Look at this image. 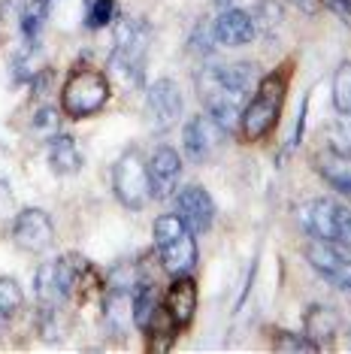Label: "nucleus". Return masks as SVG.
Here are the masks:
<instances>
[{
  "label": "nucleus",
  "mask_w": 351,
  "mask_h": 354,
  "mask_svg": "<svg viewBox=\"0 0 351 354\" xmlns=\"http://www.w3.org/2000/svg\"><path fill=\"white\" fill-rule=\"evenodd\" d=\"M285 91H288V73L285 70L260 79L254 85L252 100L239 112V131H243L249 142L263 140L278 124V115H282V106H285Z\"/></svg>",
  "instance_id": "nucleus-1"
},
{
  "label": "nucleus",
  "mask_w": 351,
  "mask_h": 354,
  "mask_svg": "<svg viewBox=\"0 0 351 354\" xmlns=\"http://www.w3.org/2000/svg\"><path fill=\"white\" fill-rule=\"evenodd\" d=\"M294 218H297V227L306 236L321 239V243H333L351 252V209L336 203V200H327V197L306 200V203L294 209Z\"/></svg>",
  "instance_id": "nucleus-2"
},
{
  "label": "nucleus",
  "mask_w": 351,
  "mask_h": 354,
  "mask_svg": "<svg viewBox=\"0 0 351 354\" xmlns=\"http://www.w3.org/2000/svg\"><path fill=\"white\" fill-rule=\"evenodd\" d=\"M155 248L170 276H188L197 267V239L176 212L155 218Z\"/></svg>",
  "instance_id": "nucleus-3"
},
{
  "label": "nucleus",
  "mask_w": 351,
  "mask_h": 354,
  "mask_svg": "<svg viewBox=\"0 0 351 354\" xmlns=\"http://www.w3.org/2000/svg\"><path fill=\"white\" fill-rule=\"evenodd\" d=\"M85 270V261L79 254H64L58 261H46L39 263L37 276H34V294L43 309H61L64 303L70 300L79 276Z\"/></svg>",
  "instance_id": "nucleus-4"
},
{
  "label": "nucleus",
  "mask_w": 351,
  "mask_h": 354,
  "mask_svg": "<svg viewBox=\"0 0 351 354\" xmlns=\"http://www.w3.org/2000/svg\"><path fill=\"white\" fill-rule=\"evenodd\" d=\"M109 100V79L100 70H76L61 91V106L70 118H88Z\"/></svg>",
  "instance_id": "nucleus-5"
},
{
  "label": "nucleus",
  "mask_w": 351,
  "mask_h": 354,
  "mask_svg": "<svg viewBox=\"0 0 351 354\" xmlns=\"http://www.w3.org/2000/svg\"><path fill=\"white\" fill-rule=\"evenodd\" d=\"M149 25L140 19H122L115 21V49H113V67L131 82L142 79V67H146L149 55Z\"/></svg>",
  "instance_id": "nucleus-6"
},
{
  "label": "nucleus",
  "mask_w": 351,
  "mask_h": 354,
  "mask_svg": "<svg viewBox=\"0 0 351 354\" xmlns=\"http://www.w3.org/2000/svg\"><path fill=\"white\" fill-rule=\"evenodd\" d=\"M113 188H115L118 203L127 206V209H133V212H140V209L151 200L149 167H146V158H142L137 149L124 151V155L115 160V167H113Z\"/></svg>",
  "instance_id": "nucleus-7"
},
{
  "label": "nucleus",
  "mask_w": 351,
  "mask_h": 354,
  "mask_svg": "<svg viewBox=\"0 0 351 354\" xmlns=\"http://www.w3.org/2000/svg\"><path fill=\"white\" fill-rule=\"evenodd\" d=\"M306 261L330 288L351 294V257L345 254V248L315 239V243L306 245Z\"/></svg>",
  "instance_id": "nucleus-8"
},
{
  "label": "nucleus",
  "mask_w": 351,
  "mask_h": 354,
  "mask_svg": "<svg viewBox=\"0 0 351 354\" xmlns=\"http://www.w3.org/2000/svg\"><path fill=\"white\" fill-rule=\"evenodd\" d=\"M225 136H227L225 127L215 122L209 112H203V115H194L185 124V131H182V149H185L191 164H206L221 149Z\"/></svg>",
  "instance_id": "nucleus-9"
},
{
  "label": "nucleus",
  "mask_w": 351,
  "mask_h": 354,
  "mask_svg": "<svg viewBox=\"0 0 351 354\" xmlns=\"http://www.w3.org/2000/svg\"><path fill=\"white\" fill-rule=\"evenodd\" d=\"M182 91L173 79H158L151 82L146 94V122L151 131H170L182 118Z\"/></svg>",
  "instance_id": "nucleus-10"
},
{
  "label": "nucleus",
  "mask_w": 351,
  "mask_h": 354,
  "mask_svg": "<svg viewBox=\"0 0 351 354\" xmlns=\"http://www.w3.org/2000/svg\"><path fill=\"white\" fill-rule=\"evenodd\" d=\"M55 239V224L49 218V212L43 209H21L15 215V224H12V243L21 248V252H30V254H39L52 245Z\"/></svg>",
  "instance_id": "nucleus-11"
},
{
  "label": "nucleus",
  "mask_w": 351,
  "mask_h": 354,
  "mask_svg": "<svg viewBox=\"0 0 351 354\" xmlns=\"http://www.w3.org/2000/svg\"><path fill=\"white\" fill-rule=\"evenodd\" d=\"M176 215L191 227V233H206L215 221V203L203 185H185L176 191Z\"/></svg>",
  "instance_id": "nucleus-12"
},
{
  "label": "nucleus",
  "mask_w": 351,
  "mask_h": 354,
  "mask_svg": "<svg viewBox=\"0 0 351 354\" xmlns=\"http://www.w3.org/2000/svg\"><path fill=\"white\" fill-rule=\"evenodd\" d=\"M149 167V191H151V200H167L176 194L182 182V158L179 151L170 149V146H161L155 149V155L146 160Z\"/></svg>",
  "instance_id": "nucleus-13"
},
{
  "label": "nucleus",
  "mask_w": 351,
  "mask_h": 354,
  "mask_svg": "<svg viewBox=\"0 0 351 354\" xmlns=\"http://www.w3.org/2000/svg\"><path fill=\"white\" fill-rule=\"evenodd\" d=\"M200 76H206L209 82H215L225 91L236 94V97L245 100V94L258 85V73H254V64L245 61H234V64H209V67L200 70Z\"/></svg>",
  "instance_id": "nucleus-14"
},
{
  "label": "nucleus",
  "mask_w": 351,
  "mask_h": 354,
  "mask_svg": "<svg viewBox=\"0 0 351 354\" xmlns=\"http://www.w3.org/2000/svg\"><path fill=\"white\" fill-rule=\"evenodd\" d=\"M164 309L173 327H188L197 312V281L191 276H176L170 291H167Z\"/></svg>",
  "instance_id": "nucleus-15"
},
{
  "label": "nucleus",
  "mask_w": 351,
  "mask_h": 354,
  "mask_svg": "<svg viewBox=\"0 0 351 354\" xmlns=\"http://www.w3.org/2000/svg\"><path fill=\"white\" fill-rule=\"evenodd\" d=\"M254 19L245 10H236V6H227V10L218 12L215 19V39L221 46H249L254 39Z\"/></svg>",
  "instance_id": "nucleus-16"
},
{
  "label": "nucleus",
  "mask_w": 351,
  "mask_h": 354,
  "mask_svg": "<svg viewBox=\"0 0 351 354\" xmlns=\"http://www.w3.org/2000/svg\"><path fill=\"white\" fill-rule=\"evenodd\" d=\"M127 324H133V288L109 285L103 300V327L113 336H124Z\"/></svg>",
  "instance_id": "nucleus-17"
},
{
  "label": "nucleus",
  "mask_w": 351,
  "mask_h": 354,
  "mask_svg": "<svg viewBox=\"0 0 351 354\" xmlns=\"http://www.w3.org/2000/svg\"><path fill=\"white\" fill-rule=\"evenodd\" d=\"M339 327H342V318H339V312L333 309V306L315 303V306H309L306 315H303V333H306L318 348L336 339Z\"/></svg>",
  "instance_id": "nucleus-18"
},
{
  "label": "nucleus",
  "mask_w": 351,
  "mask_h": 354,
  "mask_svg": "<svg viewBox=\"0 0 351 354\" xmlns=\"http://www.w3.org/2000/svg\"><path fill=\"white\" fill-rule=\"evenodd\" d=\"M315 173L336 191L339 197L351 200V158L348 155H336V151H321L315 155Z\"/></svg>",
  "instance_id": "nucleus-19"
},
{
  "label": "nucleus",
  "mask_w": 351,
  "mask_h": 354,
  "mask_svg": "<svg viewBox=\"0 0 351 354\" xmlns=\"http://www.w3.org/2000/svg\"><path fill=\"white\" fill-rule=\"evenodd\" d=\"M49 164L58 176H73L82 170V151L70 133H52L49 140Z\"/></svg>",
  "instance_id": "nucleus-20"
},
{
  "label": "nucleus",
  "mask_w": 351,
  "mask_h": 354,
  "mask_svg": "<svg viewBox=\"0 0 351 354\" xmlns=\"http://www.w3.org/2000/svg\"><path fill=\"white\" fill-rule=\"evenodd\" d=\"M155 315H158V297H155V285H142L133 291V327L140 330H149L155 324Z\"/></svg>",
  "instance_id": "nucleus-21"
},
{
  "label": "nucleus",
  "mask_w": 351,
  "mask_h": 354,
  "mask_svg": "<svg viewBox=\"0 0 351 354\" xmlns=\"http://www.w3.org/2000/svg\"><path fill=\"white\" fill-rule=\"evenodd\" d=\"M333 106L339 115H351V61H342L333 73Z\"/></svg>",
  "instance_id": "nucleus-22"
},
{
  "label": "nucleus",
  "mask_w": 351,
  "mask_h": 354,
  "mask_svg": "<svg viewBox=\"0 0 351 354\" xmlns=\"http://www.w3.org/2000/svg\"><path fill=\"white\" fill-rule=\"evenodd\" d=\"M324 136H327V149L330 151L351 158V115H339L336 122H330Z\"/></svg>",
  "instance_id": "nucleus-23"
},
{
  "label": "nucleus",
  "mask_w": 351,
  "mask_h": 354,
  "mask_svg": "<svg viewBox=\"0 0 351 354\" xmlns=\"http://www.w3.org/2000/svg\"><path fill=\"white\" fill-rule=\"evenodd\" d=\"M49 3L52 0H28L25 10H21V34H25L30 43L37 39L39 28H43L46 15H49Z\"/></svg>",
  "instance_id": "nucleus-24"
},
{
  "label": "nucleus",
  "mask_w": 351,
  "mask_h": 354,
  "mask_svg": "<svg viewBox=\"0 0 351 354\" xmlns=\"http://www.w3.org/2000/svg\"><path fill=\"white\" fill-rule=\"evenodd\" d=\"M21 303H25V291H21V285L10 276H0V318H10L15 312L21 309Z\"/></svg>",
  "instance_id": "nucleus-25"
},
{
  "label": "nucleus",
  "mask_w": 351,
  "mask_h": 354,
  "mask_svg": "<svg viewBox=\"0 0 351 354\" xmlns=\"http://www.w3.org/2000/svg\"><path fill=\"white\" fill-rule=\"evenodd\" d=\"M115 10H118V3H115V0H88L85 25L91 28V30L113 25V19H115Z\"/></svg>",
  "instance_id": "nucleus-26"
},
{
  "label": "nucleus",
  "mask_w": 351,
  "mask_h": 354,
  "mask_svg": "<svg viewBox=\"0 0 351 354\" xmlns=\"http://www.w3.org/2000/svg\"><path fill=\"white\" fill-rule=\"evenodd\" d=\"M215 25H206V21H200V25L194 28V34H191V49L200 52V55H209L215 49Z\"/></svg>",
  "instance_id": "nucleus-27"
},
{
  "label": "nucleus",
  "mask_w": 351,
  "mask_h": 354,
  "mask_svg": "<svg viewBox=\"0 0 351 354\" xmlns=\"http://www.w3.org/2000/svg\"><path fill=\"white\" fill-rule=\"evenodd\" d=\"M276 348H282V351H315L318 345L309 339L306 333L291 336V333H282V330H278V342H276Z\"/></svg>",
  "instance_id": "nucleus-28"
},
{
  "label": "nucleus",
  "mask_w": 351,
  "mask_h": 354,
  "mask_svg": "<svg viewBox=\"0 0 351 354\" xmlns=\"http://www.w3.org/2000/svg\"><path fill=\"white\" fill-rule=\"evenodd\" d=\"M321 6H327L333 15H339L342 21H348L351 25V0H318Z\"/></svg>",
  "instance_id": "nucleus-29"
},
{
  "label": "nucleus",
  "mask_w": 351,
  "mask_h": 354,
  "mask_svg": "<svg viewBox=\"0 0 351 354\" xmlns=\"http://www.w3.org/2000/svg\"><path fill=\"white\" fill-rule=\"evenodd\" d=\"M55 124H58V118H55L52 109H39V112H37V118H34V127H37V131H39V127H49V131L55 133Z\"/></svg>",
  "instance_id": "nucleus-30"
},
{
  "label": "nucleus",
  "mask_w": 351,
  "mask_h": 354,
  "mask_svg": "<svg viewBox=\"0 0 351 354\" xmlns=\"http://www.w3.org/2000/svg\"><path fill=\"white\" fill-rule=\"evenodd\" d=\"M291 6H297V10H303L306 15H312V12H318V0H288Z\"/></svg>",
  "instance_id": "nucleus-31"
},
{
  "label": "nucleus",
  "mask_w": 351,
  "mask_h": 354,
  "mask_svg": "<svg viewBox=\"0 0 351 354\" xmlns=\"http://www.w3.org/2000/svg\"><path fill=\"white\" fill-rule=\"evenodd\" d=\"M236 0H215V6H218V10H227V6H234Z\"/></svg>",
  "instance_id": "nucleus-32"
}]
</instances>
